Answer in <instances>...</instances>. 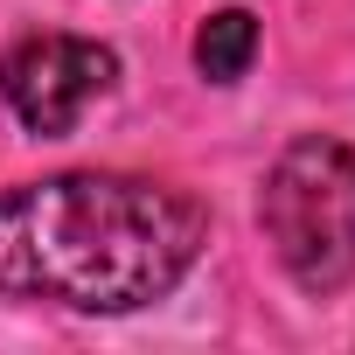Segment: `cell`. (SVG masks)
Instances as JSON below:
<instances>
[{
    "label": "cell",
    "mask_w": 355,
    "mask_h": 355,
    "mask_svg": "<svg viewBox=\"0 0 355 355\" xmlns=\"http://www.w3.org/2000/svg\"><path fill=\"white\" fill-rule=\"evenodd\" d=\"M209 209L146 174H56L0 196V293L77 313H132L182 286Z\"/></svg>",
    "instance_id": "6da1fadb"
},
{
    "label": "cell",
    "mask_w": 355,
    "mask_h": 355,
    "mask_svg": "<svg viewBox=\"0 0 355 355\" xmlns=\"http://www.w3.org/2000/svg\"><path fill=\"white\" fill-rule=\"evenodd\" d=\"M119 77V56L84 35H28L0 56V98L15 105V119L42 139L70 132Z\"/></svg>",
    "instance_id": "3957f363"
},
{
    "label": "cell",
    "mask_w": 355,
    "mask_h": 355,
    "mask_svg": "<svg viewBox=\"0 0 355 355\" xmlns=\"http://www.w3.org/2000/svg\"><path fill=\"white\" fill-rule=\"evenodd\" d=\"M251 56H258V15H251V8H223V15L202 21V35H196V70H202L209 84H237V77L251 70Z\"/></svg>",
    "instance_id": "277c9868"
},
{
    "label": "cell",
    "mask_w": 355,
    "mask_h": 355,
    "mask_svg": "<svg viewBox=\"0 0 355 355\" xmlns=\"http://www.w3.org/2000/svg\"><path fill=\"white\" fill-rule=\"evenodd\" d=\"M258 223L300 293H341L355 279V146L327 132L293 139L265 174Z\"/></svg>",
    "instance_id": "7a4b0ae2"
}]
</instances>
